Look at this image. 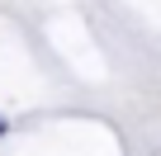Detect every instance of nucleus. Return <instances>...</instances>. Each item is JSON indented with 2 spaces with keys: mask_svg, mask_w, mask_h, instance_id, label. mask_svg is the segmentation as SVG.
<instances>
[{
  "mask_svg": "<svg viewBox=\"0 0 161 156\" xmlns=\"http://www.w3.org/2000/svg\"><path fill=\"white\" fill-rule=\"evenodd\" d=\"M0 137H5V118H0Z\"/></svg>",
  "mask_w": 161,
  "mask_h": 156,
  "instance_id": "1",
  "label": "nucleus"
}]
</instances>
